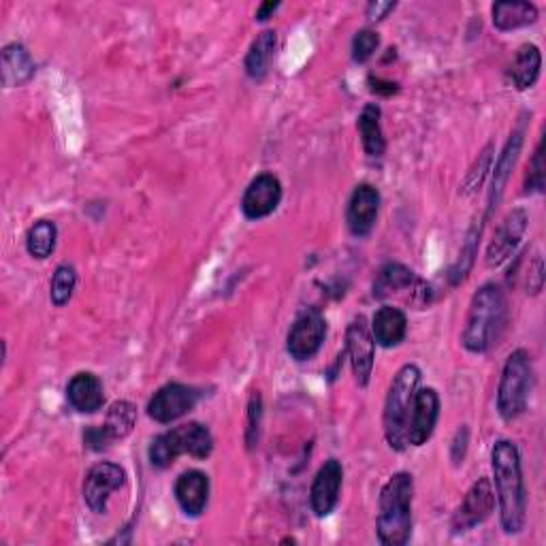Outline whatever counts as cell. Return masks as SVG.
<instances>
[{
	"label": "cell",
	"instance_id": "obj_5",
	"mask_svg": "<svg viewBox=\"0 0 546 546\" xmlns=\"http://www.w3.org/2000/svg\"><path fill=\"white\" fill-rule=\"evenodd\" d=\"M214 451L210 429L201 423H186L171 431L160 433L150 444V463L158 470H167L180 455L207 459Z\"/></svg>",
	"mask_w": 546,
	"mask_h": 546
},
{
	"label": "cell",
	"instance_id": "obj_19",
	"mask_svg": "<svg viewBox=\"0 0 546 546\" xmlns=\"http://www.w3.org/2000/svg\"><path fill=\"white\" fill-rule=\"evenodd\" d=\"M67 399L69 404L82 414L99 412L105 404L103 384L90 372H79L67 384Z\"/></svg>",
	"mask_w": 546,
	"mask_h": 546
},
{
	"label": "cell",
	"instance_id": "obj_38",
	"mask_svg": "<svg viewBox=\"0 0 546 546\" xmlns=\"http://www.w3.org/2000/svg\"><path fill=\"white\" fill-rule=\"evenodd\" d=\"M278 7H280V3H263V5L259 7V11H256V20H259V22L269 20L271 15L278 11Z\"/></svg>",
	"mask_w": 546,
	"mask_h": 546
},
{
	"label": "cell",
	"instance_id": "obj_23",
	"mask_svg": "<svg viewBox=\"0 0 546 546\" xmlns=\"http://www.w3.org/2000/svg\"><path fill=\"white\" fill-rule=\"evenodd\" d=\"M542 69V54L538 45L525 43L519 47L515 54V60L510 64V79L517 90H529L534 88Z\"/></svg>",
	"mask_w": 546,
	"mask_h": 546
},
{
	"label": "cell",
	"instance_id": "obj_2",
	"mask_svg": "<svg viewBox=\"0 0 546 546\" xmlns=\"http://www.w3.org/2000/svg\"><path fill=\"white\" fill-rule=\"evenodd\" d=\"M508 320V303L506 295L495 282L480 286L472 297L468 318H465V329L461 335L463 346L470 352H487L506 327Z\"/></svg>",
	"mask_w": 546,
	"mask_h": 546
},
{
	"label": "cell",
	"instance_id": "obj_3",
	"mask_svg": "<svg viewBox=\"0 0 546 546\" xmlns=\"http://www.w3.org/2000/svg\"><path fill=\"white\" fill-rule=\"evenodd\" d=\"M414 480L408 472L393 474L380 491L378 500V540L384 546L406 544L412 532Z\"/></svg>",
	"mask_w": 546,
	"mask_h": 546
},
{
	"label": "cell",
	"instance_id": "obj_21",
	"mask_svg": "<svg viewBox=\"0 0 546 546\" xmlns=\"http://www.w3.org/2000/svg\"><path fill=\"white\" fill-rule=\"evenodd\" d=\"M521 146H523V128H519V131H515V133L510 135L504 152L500 154V158H497L495 173H493V184H491V199H489V212H487V218L493 214V210L497 207V203H500V199H502V195H504V188H506V184H508L510 171L515 169L517 158H519V154H521Z\"/></svg>",
	"mask_w": 546,
	"mask_h": 546
},
{
	"label": "cell",
	"instance_id": "obj_6",
	"mask_svg": "<svg viewBox=\"0 0 546 546\" xmlns=\"http://www.w3.org/2000/svg\"><path fill=\"white\" fill-rule=\"evenodd\" d=\"M534 391V363L529 352L519 348L506 359L497 387V410L504 421H515L525 412Z\"/></svg>",
	"mask_w": 546,
	"mask_h": 546
},
{
	"label": "cell",
	"instance_id": "obj_10",
	"mask_svg": "<svg viewBox=\"0 0 546 546\" xmlns=\"http://www.w3.org/2000/svg\"><path fill=\"white\" fill-rule=\"evenodd\" d=\"M346 352L350 357L352 376H355L359 387H367L374 372L376 342L363 316H357L346 329Z\"/></svg>",
	"mask_w": 546,
	"mask_h": 546
},
{
	"label": "cell",
	"instance_id": "obj_15",
	"mask_svg": "<svg viewBox=\"0 0 546 546\" xmlns=\"http://www.w3.org/2000/svg\"><path fill=\"white\" fill-rule=\"evenodd\" d=\"M282 201V184L271 173H261L244 192L242 212L248 220H261L278 210Z\"/></svg>",
	"mask_w": 546,
	"mask_h": 546
},
{
	"label": "cell",
	"instance_id": "obj_17",
	"mask_svg": "<svg viewBox=\"0 0 546 546\" xmlns=\"http://www.w3.org/2000/svg\"><path fill=\"white\" fill-rule=\"evenodd\" d=\"M440 419V397L436 389H421L414 395L412 416L408 425V444L423 446L436 429Z\"/></svg>",
	"mask_w": 546,
	"mask_h": 546
},
{
	"label": "cell",
	"instance_id": "obj_26",
	"mask_svg": "<svg viewBox=\"0 0 546 546\" xmlns=\"http://www.w3.org/2000/svg\"><path fill=\"white\" fill-rule=\"evenodd\" d=\"M491 13L493 26L502 32L517 30L538 20V7L532 3H495Z\"/></svg>",
	"mask_w": 546,
	"mask_h": 546
},
{
	"label": "cell",
	"instance_id": "obj_33",
	"mask_svg": "<svg viewBox=\"0 0 546 546\" xmlns=\"http://www.w3.org/2000/svg\"><path fill=\"white\" fill-rule=\"evenodd\" d=\"M491 146H487L483 152H480V158H478V163H476V167L468 173V180H465V184H463V192H472V190H476L480 184H483V178H485V173H487V169H489V165H491Z\"/></svg>",
	"mask_w": 546,
	"mask_h": 546
},
{
	"label": "cell",
	"instance_id": "obj_37",
	"mask_svg": "<svg viewBox=\"0 0 546 546\" xmlns=\"http://www.w3.org/2000/svg\"><path fill=\"white\" fill-rule=\"evenodd\" d=\"M369 84H372V92L380 94V96H393L399 92V86L393 82H384L380 77H369Z\"/></svg>",
	"mask_w": 546,
	"mask_h": 546
},
{
	"label": "cell",
	"instance_id": "obj_7",
	"mask_svg": "<svg viewBox=\"0 0 546 546\" xmlns=\"http://www.w3.org/2000/svg\"><path fill=\"white\" fill-rule=\"evenodd\" d=\"M374 297L380 301H399L408 308L423 310L431 303V286L412 269L399 263L384 265L374 282Z\"/></svg>",
	"mask_w": 546,
	"mask_h": 546
},
{
	"label": "cell",
	"instance_id": "obj_16",
	"mask_svg": "<svg viewBox=\"0 0 546 546\" xmlns=\"http://www.w3.org/2000/svg\"><path fill=\"white\" fill-rule=\"evenodd\" d=\"M380 210V192L372 184H359L352 190L348 210H346V222L352 235L365 237L372 233L376 218Z\"/></svg>",
	"mask_w": 546,
	"mask_h": 546
},
{
	"label": "cell",
	"instance_id": "obj_31",
	"mask_svg": "<svg viewBox=\"0 0 546 546\" xmlns=\"http://www.w3.org/2000/svg\"><path fill=\"white\" fill-rule=\"evenodd\" d=\"M261 416H263V397L259 391H254L248 404V427H246V444L250 451L256 446V442H259Z\"/></svg>",
	"mask_w": 546,
	"mask_h": 546
},
{
	"label": "cell",
	"instance_id": "obj_36",
	"mask_svg": "<svg viewBox=\"0 0 546 546\" xmlns=\"http://www.w3.org/2000/svg\"><path fill=\"white\" fill-rule=\"evenodd\" d=\"M393 9H395V3H378V0H376V3L367 5V18L372 22L384 20Z\"/></svg>",
	"mask_w": 546,
	"mask_h": 546
},
{
	"label": "cell",
	"instance_id": "obj_30",
	"mask_svg": "<svg viewBox=\"0 0 546 546\" xmlns=\"http://www.w3.org/2000/svg\"><path fill=\"white\" fill-rule=\"evenodd\" d=\"M380 45V37L378 32L369 30V28H363L359 30L355 39H352V60L355 62H367L369 58H372L378 50Z\"/></svg>",
	"mask_w": 546,
	"mask_h": 546
},
{
	"label": "cell",
	"instance_id": "obj_22",
	"mask_svg": "<svg viewBox=\"0 0 546 546\" xmlns=\"http://www.w3.org/2000/svg\"><path fill=\"white\" fill-rule=\"evenodd\" d=\"M35 60L20 43L5 45L3 50V84L7 88L24 86L35 75Z\"/></svg>",
	"mask_w": 546,
	"mask_h": 546
},
{
	"label": "cell",
	"instance_id": "obj_27",
	"mask_svg": "<svg viewBox=\"0 0 546 546\" xmlns=\"http://www.w3.org/2000/svg\"><path fill=\"white\" fill-rule=\"evenodd\" d=\"M58 229L52 220H39L26 233V250L32 259H47L56 250Z\"/></svg>",
	"mask_w": 546,
	"mask_h": 546
},
{
	"label": "cell",
	"instance_id": "obj_29",
	"mask_svg": "<svg viewBox=\"0 0 546 546\" xmlns=\"http://www.w3.org/2000/svg\"><path fill=\"white\" fill-rule=\"evenodd\" d=\"M77 284V273L73 265H60L54 271L52 278V286H50V297L56 308H62V305H67L73 297Z\"/></svg>",
	"mask_w": 546,
	"mask_h": 546
},
{
	"label": "cell",
	"instance_id": "obj_11",
	"mask_svg": "<svg viewBox=\"0 0 546 546\" xmlns=\"http://www.w3.org/2000/svg\"><path fill=\"white\" fill-rule=\"evenodd\" d=\"M126 483V472L118 463H96L84 480V500L96 515H103L109 504L111 493L122 489Z\"/></svg>",
	"mask_w": 546,
	"mask_h": 546
},
{
	"label": "cell",
	"instance_id": "obj_4",
	"mask_svg": "<svg viewBox=\"0 0 546 546\" xmlns=\"http://www.w3.org/2000/svg\"><path fill=\"white\" fill-rule=\"evenodd\" d=\"M419 382L421 369L412 363L401 367L391 382L387 401H384L382 425L384 436H387V442L393 451H404L408 446V425L412 416L414 395L419 391Z\"/></svg>",
	"mask_w": 546,
	"mask_h": 546
},
{
	"label": "cell",
	"instance_id": "obj_24",
	"mask_svg": "<svg viewBox=\"0 0 546 546\" xmlns=\"http://www.w3.org/2000/svg\"><path fill=\"white\" fill-rule=\"evenodd\" d=\"M380 116L382 114H380L378 105H367V107H363L359 122H357L363 150L367 156H372V158H380L384 154V150H387V139H384V133H382Z\"/></svg>",
	"mask_w": 546,
	"mask_h": 546
},
{
	"label": "cell",
	"instance_id": "obj_14",
	"mask_svg": "<svg viewBox=\"0 0 546 546\" xmlns=\"http://www.w3.org/2000/svg\"><path fill=\"white\" fill-rule=\"evenodd\" d=\"M527 212L517 207V210H512L504 220L500 227H497L491 244L487 248V265L489 267H500L504 265L512 254L517 252L521 239L527 231Z\"/></svg>",
	"mask_w": 546,
	"mask_h": 546
},
{
	"label": "cell",
	"instance_id": "obj_32",
	"mask_svg": "<svg viewBox=\"0 0 546 546\" xmlns=\"http://www.w3.org/2000/svg\"><path fill=\"white\" fill-rule=\"evenodd\" d=\"M544 190V154H542V141L538 143V148L534 152L532 163H529V173H527V192Z\"/></svg>",
	"mask_w": 546,
	"mask_h": 546
},
{
	"label": "cell",
	"instance_id": "obj_9",
	"mask_svg": "<svg viewBox=\"0 0 546 546\" xmlns=\"http://www.w3.org/2000/svg\"><path fill=\"white\" fill-rule=\"evenodd\" d=\"M199 401V391L188 387L182 382H169L160 387L148 404L150 419L156 423H173L186 416L190 410H195Z\"/></svg>",
	"mask_w": 546,
	"mask_h": 546
},
{
	"label": "cell",
	"instance_id": "obj_12",
	"mask_svg": "<svg viewBox=\"0 0 546 546\" xmlns=\"http://www.w3.org/2000/svg\"><path fill=\"white\" fill-rule=\"evenodd\" d=\"M495 508V491L489 478H478L476 483L465 493L461 506L453 515V532L461 534L480 525L491 517Z\"/></svg>",
	"mask_w": 546,
	"mask_h": 546
},
{
	"label": "cell",
	"instance_id": "obj_28",
	"mask_svg": "<svg viewBox=\"0 0 546 546\" xmlns=\"http://www.w3.org/2000/svg\"><path fill=\"white\" fill-rule=\"evenodd\" d=\"M135 423H137V408L131 404V401H116V404L109 408L103 427L111 440H124L128 433L135 429Z\"/></svg>",
	"mask_w": 546,
	"mask_h": 546
},
{
	"label": "cell",
	"instance_id": "obj_35",
	"mask_svg": "<svg viewBox=\"0 0 546 546\" xmlns=\"http://www.w3.org/2000/svg\"><path fill=\"white\" fill-rule=\"evenodd\" d=\"M468 436H470V431L468 427H461L457 431V436H455V442H453V461L459 465L465 457V448H468Z\"/></svg>",
	"mask_w": 546,
	"mask_h": 546
},
{
	"label": "cell",
	"instance_id": "obj_8",
	"mask_svg": "<svg viewBox=\"0 0 546 546\" xmlns=\"http://www.w3.org/2000/svg\"><path fill=\"white\" fill-rule=\"evenodd\" d=\"M327 323L318 310H308L293 323L286 337V350L295 361H310L325 342Z\"/></svg>",
	"mask_w": 546,
	"mask_h": 546
},
{
	"label": "cell",
	"instance_id": "obj_1",
	"mask_svg": "<svg viewBox=\"0 0 546 546\" xmlns=\"http://www.w3.org/2000/svg\"><path fill=\"white\" fill-rule=\"evenodd\" d=\"M495 495L500 502V521L506 534H519L525 525L527 491L521 470V455L515 442L500 440L491 451Z\"/></svg>",
	"mask_w": 546,
	"mask_h": 546
},
{
	"label": "cell",
	"instance_id": "obj_18",
	"mask_svg": "<svg viewBox=\"0 0 546 546\" xmlns=\"http://www.w3.org/2000/svg\"><path fill=\"white\" fill-rule=\"evenodd\" d=\"M175 500L188 517H201L210 500V478L199 470L184 472L175 483Z\"/></svg>",
	"mask_w": 546,
	"mask_h": 546
},
{
	"label": "cell",
	"instance_id": "obj_20",
	"mask_svg": "<svg viewBox=\"0 0 546 546\" xmlns=\"http://www.w3.org/2000/svg\"><path fill=\"white\" fill-rule=\"evenodd\" d=\"M408 333V318L395 305H382L372 320L374 342L382 348H393L404 342Z\"/></svg>",
	"mask_w": 546,
	"mask_h": 546
},
{
	"label": "cell",
	"instance_id": "obj_25",
	"mask_svg": "<svg viewBox=\"0 0 546 546\" xmlns=\"http://www.w3.org/2000/svg\"><path fill=\"white\" fill-rule=\"evenodd\" d=\"M278 37L273 30H263L250 45L246 54V73L252 79H263L269 73L273 54H276Z\"/></svg>",
	"mask_w": 546,
	"mask_h": 546
},
{
	"label": "cell",
	"instance_id": "obj_13",
	"mask_svg": "<svg viewBox=\"0 0 546 546\" xmlns=\"http://www.w3.org/2000/svg\"><path fill=\"white\" fill-rule=\"evenodd\" d=\"M342 480H344V468L337 459H329L314 476V483L310 489V506L316 517H329L335 510L337 502H340V491H342Z\"/></svg>",
	"mask_w": 546,
	"mask_h": 546
},
{
	"label": "cell",
	"instance_id": "obj_34",
	"mask_svg": "<svg viewBox=\"0 0 546 546\" xmlns=\"http://www.w3.org/2000/svg\"><path fill=\"white\" fill-rule=\"evenodd\" d=\"M84 442L88 448H92V451H105V448H109V444L114 442L109 436H107V431L105 427H90L86 433H84Z\"/></svg>",
	"mask_w": 546,
	"mask_h": 546
}]
</instances>
